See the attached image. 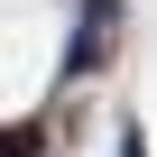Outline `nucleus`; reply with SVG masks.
I'll return each mask as SVG.
<instances>
[{
  "instance_id": "nucleus-2",
  "label": "nucleus",
  "mask_w": 157,
  "mask_h": 157,
  "mask_svg": "<svg viewBox=\"0 0 157 157\" xmlns=\"http://www.w3.org/2000/svg\"><path fill=\"white\" fill-rule=\"evenodd\" d=\"M0 157H46V129L37 120H10V129H0Z\"/></svg>"
},
{
  "instance_id": "nucleus-1",
  "label": "nucleus",
  "mask_w": 157,
  "mask_h": 157,
  "mask_svg": "<svg viewBox=\"0 0 157 157\" xmlns=\"http://www.w3.org/2000/svg\"><path fill=\"white\" fill-rule=\"evenodd\" d=\"M111 28H120V0H83L74 46H65V74H102V65H111Z\"/></svg>"
}]
</instances>
